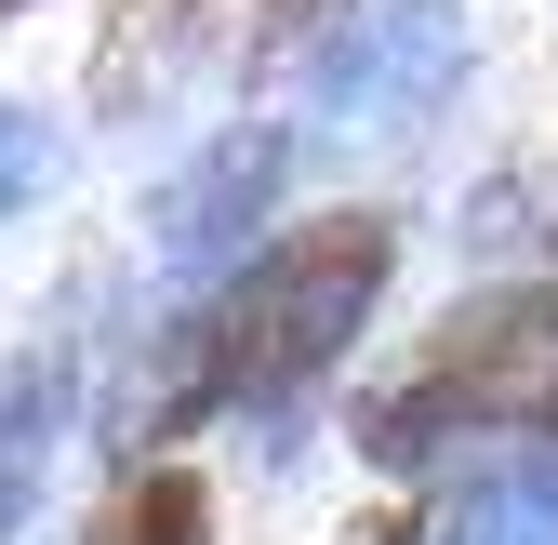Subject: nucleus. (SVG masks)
Masks as SVG:
<instances>
[{"label":"nucleus","mask_w":558,"mask_h":545,"mask_svg":"<svg viewBox=\"0 0 558 545\" xmlns=\"http://www.w3.org/2000/svg\"><path fill=\"white\" fill-rule=\"evenodd\" d=\"M14 14H40V0H0V27H14Z\"/></svg>","instance_id":"1a4fd4ad"},{"label":"nucleus","mask_w":558,"mask_h":545,"mask_svg":"<svg viewBox=\"0 0 558 545\" xmlns=\"http://www.w3.org/2000/svg\"><path fill=\"white\" fill-rule=\"evenodd\" d=\"M373 545H558V519H545L532 493H439L426 519H399V532H373Z\"/></svg>","instance_id":"0eeeda50"},{"label":"nucleus","mask_w":558,"mask_h":545,"mask_svg":"<svg viewBox=\"0 0 558 545\" xmlns=\"http://www.w3.org/2000/svg\"><path fill=\"white\" fill-rule=\"evenodd\" d=\"M53 439H66V360L14 347V360H0V545L27 532V506L53 480Z\"/></svg>","instance_id":"39448f33"},{"label":"nucleus","mask_w":558,"mask_h":545,"mask_svg":"<svg viewBox=\"0 0 558 545\" xmlns=\"http://www.w3.org/2000/svg\"><path fill=\"white\" fill-rule=\"evenodd\" d=\"M279 160H293V133H214V147L160 186V266H214V253L266 214Z\"/></svg>","instance_id":"20e7f679"},{"label":"nucleus","mask_w":558,"mask_h":545,"mask_svg":"<svg viewBox=\"0 0 558 545\" xmlns=\"http://www.w3.org/2000/svg\"><path fill=\"white\" fill-rule=\"evenodd\" d=\"M558 373V280H506V293H465L426 347H412L373 399H360V452L373 465H439L465 439H519L532 399Z\"/></svg>","instance_id":"f03ea898"},{"label":"nucleus","mask_w":558,"mask_h":545,"mask_svg":"<svg viewBox=\"0 0 558 545\" xmlns=\"http://www.w3.org/2000/svg\"><path fill=\"white\" fill-rule=\"evenodd\" d=\"M386 266H399V214H306V227H279L214 306L173 319L160 386H133V439H186L199 413H279V399H306L373 332Z\"/></svg>","instance_id":"f257e3e1"},{"label":"nucleus","mask_w":558,"mask_h":545,"mask_svg":"<svg viewBox=\"0 0 558 545\" xmlns=\"http://www.w3.org/2000/svg\"><path fill=\"white\" fill-rule=\"evenodd\" d=\"M27 173H40V160H27V133L0 120V214H14V199H27Z\"/></svg>","instance_id":"6e6552de"},{"label":"nucleus","mask_w":558,"mask_h":545,"mask_svg":"<svg viewBox=\"0 0 558 545\" xmlns=\"http://www.w3.org/2000/svg\"><path fill=\"white\" fill-rule=\"evenodd\" d=\"M452 81H465V14L452 0H373L319 53V107L360 120V133H426L452 107Z\"/></svg>","instance_id":"7ed1b4c3"},{"label":"nucleus","mask_w":558,"mask_h":545,"mask_svg":"<svg viewBox=\"0 0 558 545\" xmlns=\"http://www.w3.org/2000/svg\"><path fill=\"white\" fill-rule=\"evenodd\" d=\"M81 545H214V480L199 465H133Z\"/></svg>","instance_id":"423d86ee"}]
</instances>
